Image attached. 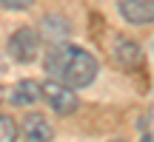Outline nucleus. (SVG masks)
Segmentation results:
<instances>
[{"label":"nucleus","mask_w":154,"mask_h":142,"mask_svg":"<svg viewBox=\"0 0 154 142\" xmlns=\"http://www.w3.org/2000/svg\"><path fill=\"white\" fill-rule=\"evenodd\" d=\"M111 142H123V139H111Z\"/></svg>","instance_id":"nucleus-10"},{"label":"nucleus","mask_w":154,"mask_h":142,"mask_svg":"<svg viewBox=\"0 0 154 142\" xmlns=\"http://www.w3.org/2000/svg\"><path fill=\"white\" fill-rule=\"evenodd\" d=\"M120 17L131 26L154 23V0H120Z\"/></svg>","instance_id":"nucleus-6"},{"label":"nucleus","mask_w":154,"mask_h":142,"mask_svg":"<svg viewBox=\"0 0 154 142\" xmlns=\"http://www.w3.org/2000/svg\"><path fill=\"white\" fill-rule=\"evenodd\" d=\"M17 137H20V128H17L14 117L0 114V142H14Z\"/></svg>","instance_id":"nucleus-8"},{"label":"nucleus","mask_w":154,"mask_h":142,"mask_svg":"<svg viewBox=\"0 0 154 142\" xmlns=\"http://www.w3.org/2000/svg\"><path fill=\"white\" fill-rule=\"evenodd\" d=\"M111 60L120 68L134 71V68L143 66V49H140V43H134L131 37H120V34H117L114 43H111Z\"/></svg>","instance_id":"nucleus-5"},{"label":"nucleus","mask_w":154,"mask_h":142,"mask_svg":"<svg viewBox=\"0 0 154 142\" xmlns=\"http://www.w3.org/2000/svg\"><path fill=\"white\" fill-rule=\"evenodd\" d=\"M37 99H40V82H34V80H20L11 91L14 105H34Z\"/></svg>","instance_id":"nucleus-7"},{"label":"nucleus","mask_w":154,"mask_h":142,"mask_svg":"<svg viewBox=\"0 0 154 142\" xmlns=\"http://www.w3.org/2000/svg\"><path fill=\"white\" fill-rule=\"evenodd\" d=\"M6 51L14 63H34L40 54V34L29 26H20L11 31L9 43H6Z\"/></svg>","instance_id":"nucleus-2"},{"label":"nucleus","mask_w":154,"mask_h":142,"mask_svg":"<svg viewBox=\"0 0 154 142\" xmlns=\"http://www.w3.org/2000/svg\"><path fill=\"white\" fill-rule=\"evenodd\" d=\"M146 142H151V139H149V137H146Z\"/></svg>","instance_id":"nucleus-11"},{"label":"nucleus","mask_w":154,"mask_h":142,"mask_svg":"<svg viewBox=\"0 0 154 142\" xmlns=\"http://www.w3.org/2000/svg\"><path fill=\"white\" fill-rule=\"evenodd\" d=\"M20 134L26 142H51L54 139V128H51L49 117L40 114V111H29L26 117L20 120Z\"/></svg>","instance_id":"nucleus-4"},{"label":"nucleus","mask_w":154,"mask_h":142,"mask_svg":"<svg viewBox=\"0 0 154 142\" xmlns=\"http://www.w3.org/2000/svg\"><path fill=\"white\" fill-rule=\"evenodd\" d=\"M34 0H0V6L3 9H11V11H23V9H29Z\"/></svg>","instance_id":"nucleus-9"},{"label":"nucleus","mask_w":154,"mask_h":142,"mask_svg":"<svg viewBox=\"0 0 154 142\" xmlns=\"http://www.w3.org/2000/svg\"><path fill=\"white\" fill-rule=\"evenodd\" d=\"M0 97H3V91H0Z\"/></svg>","instance_id":"nucleus-12"},{"label":"nucleus","mask_w":154,"mask_h":142,"mask_svg":"<svg viewBox=\"0 0 154 142\" xmlns=\"http://www.w3.org/2000/svg\"><path fill=\"white\" fill-rule=\"evenodd\" d=\"M40 97L49 102V108L54 111L57 117H69V114H74L77 105H80V99H77L74 88L63 85V82H57V80L43 82V85H40Z\"/></svg>","instance_id":"nucleus-3"},{"label":"nucleus","mask_w":154,"mask_h":142,"mask_svg":"<svg viewBox=\"0 0 154 142\" xmlns=\"http://www.w3.org/2000/svg\"><path fill=\"white\" fill-rule=\"evenodd\" d=\"M43 68H46V74H49L51 80L63 82V85L74 88V91L91 85L97 71H100L97 60H94L86 49H80V46H66V43H57V46L49 49V54H46V60H43Z\"/></svg>","instance_id":"nucleus-1"}]
</instances>
